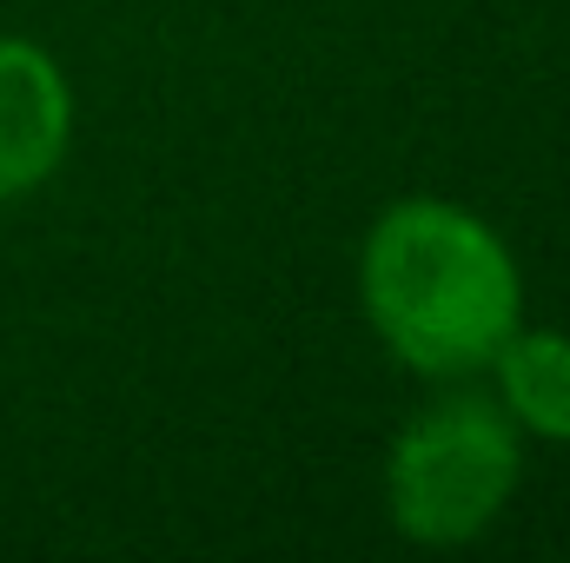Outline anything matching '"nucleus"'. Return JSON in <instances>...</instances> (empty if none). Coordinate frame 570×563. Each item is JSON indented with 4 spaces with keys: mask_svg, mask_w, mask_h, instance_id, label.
I'll list each match as a JSON object with an SVG mask.
<instances>
[{
    "mask_svg": "<svg viewBox=\"0 0 570 563\" xmlns=\"http://www.w3.org/2000/svg\"><path fill=\"white\" fill-rule=\"evenodd\" d=\"M73 134V100L60 67L27 47V40H0V199L7 192H33Z\"/></svg>",
    "mask_w": 570,
    "mask_h": 563,
    "instance_id": "3",
    "label": "nucleus"
},
{
    "mask_svg": "<svg viewBox=\"0 0 570 563\" xmlns=\"http://www.w3.org/2000/svg\"><path fill=\"white\" fill-rule=\"evenodd\" d=\"M524 451L511 418L491 398H438L399 431L385 464V504L392 524L412 544H471L518 491Z\"/></svg>",
    "mask_w": 570,
    "mask_h": 563,
    "instance_id": "2",
    "label": "nucleus"
},
{
    "mask_svg": "<svg viewBox=\"0 0 570 563\" xmlns=\"http://www.w3.org/2000/svg\"><path fill=\"white\" fill-rule=\"evenodd\" d=\"M491 365H498L511 418L570 444V338L564 332H511Z\"/></svg>",
    "mask_w": 570,
    "mask_h": 563,
    "instance_id": "4",
    "label": "nucleus"
},
{
    "mask_svg": "<svg viewBox=\"0 0 570 563\" xmlns=\"http://www.w3.org/2000/svg\"><path fill=\"white\" fill-rule=\"evenodd\" d=\"M365 312L412 372L464 378L518 332V266L471 213L405 199L365 239Z\"/></svg>",
    "mask_w": 570,
    "mask_h": 563,
    "instance_id": "1",
    "label": "nucleus"
}]
</instances>
